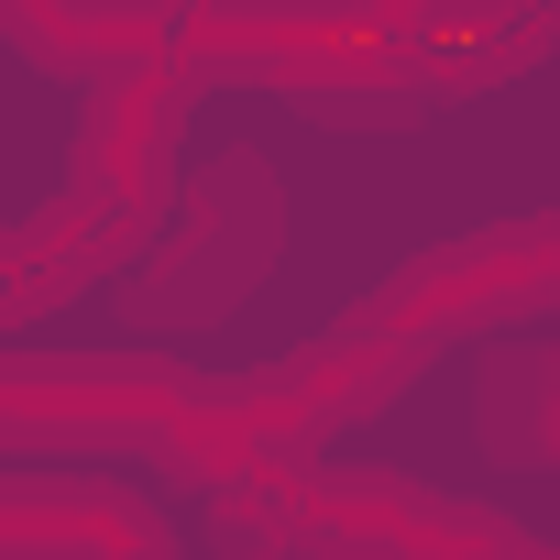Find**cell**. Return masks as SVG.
Returning <instances> with one entry per match:
<instances>
[{"label":"cell","instance_id":"cell-10","mask_svg":"<svg viewBox=\"0 0 560 560\" xmlns=\"http://www.w3.org/2000/svg\"><path fill=\"white\" fill-rule=\"evenodd\" d=\"M440 12H451V0H363V23H385V34H407V45H418Z\"/></svg>","mask_w":560,"mask_h":560},{"label":"cell","instance_id":"cell-12","mask_svg":"<svg viewBox=\"0 0 560 560\" xmlns=\"http://www.w3.org/2000/svg\"><path fill=\"white\" fill-rule=\"evenodd\" d=\"M538 12H549V23H560V0H538Z\"/></svg>","mask_w":560,"mask_h":560},{"label":"cell","instance_id":"cell-9","mask_svg":"<svg viewBox=\"0 0 560 560\" xmlns=\"http://www.w3.org/2000/svg\"><path fill=\"white\" fill-rule=\"evenodd\" d=\"M220 549H231V560L319 549V527H308V472H298V462H253L242 483H220Z\"/></svg>","mask_w":560,"mask_h":560},{"label":"cell","instance_id":"cell-8","mask_svg":"<svg viewBox=\"0 0 560 560\" xmlns=\"http://www.w3.org/2000/svg\"><path fill=\"white\" fill-rule=\"evenodd\" d=\"M549 45H560V23L538 0H451L418 34V67H429V100H483V89L527 78Z\"/></svg>","mask_w":560,"mask_h":560},{"label":"cell","instance_id":"cell-7","mask_svg":"<svg viewBox=\"0 0 560 560\" xmlns=\"http://www.w3.org/2000/svg\"><path fill=\"white\" fill-rule=\"evenodd\" d=\"M132 231H143V220H121L110 198L67 187L45 220H23V231H12V253H0V308H12V319H34V308L78 298L100 264H121V253H132Z\"/></svg>","mask_w":560,"mask_h":560},{"label":"cell","instance_id":"cell-6","mask_svg":"<svg viewBox=\"0 0 560 560\" xmlns=\"http://www.w3.org/2000/svg\"><path fill=\"white\" fill-rule=\"evenodd\" d=\"M0 538L12 560H176V527L121 483H12Z\"/></svg>","mask_w":560,"mask_h":560},{"label":"cell","instance_id":"cell-11","mask_svg":"<svg viewBox=\"0 0 560 560\" xmlns=\"http://www.w3.org/2000/svg\"><path fill=\"white\" fill-rule=\"evenodd\" d=\"M0 12H12V23H23V12H45V0H0Z\"/></svg>","mask_w":560,"mask_h":560},{"label":"cell","instance_id":"cell-2","mask_svg":"<svg viewBox=\"0 0 560 560\" xmlns=\"http://www.w3.org/2000/svg\"><path fill=\"white\" fill-rule=\"evenodd\" d=\"M560 298V220H516V231H472L462 253H429L407 287H385L363 319L396 330V341H440V330H472V319H527Z\"/></svg>","mask_w":560,"mask_h":560},{"label":"cell","instance_id":"cell-4","mask_svg":"<svg viewBox=\"0 0 560 560\" xmlns=\"http://www.w3.org/2000/svg\"><path fill=\"white\" fill-rule=\"evenodd\" d=\"M198 89V56H165V67H132L89 100V143H78V187L110 198L121 220H154L165 209V143H176V110Z\"/></svg>","mask_w":560,"mask_h":560},{"label":"cell","instance_id":"cell-1","mask_svg":"<svg viewBox=\"0 0 560 560\" xmlns=\"http://www.w3.org/2000/svg\"><path fill=\"white\" fill-rule=\"evenodd\" d=\"M264 253H275V176L253 154H231V165H209L176 198V231L143 264V319H209V308H231L264 275Z\"/></svg>","mask_w":560,"mask_h":560},{"label":"cell","instance_id":"cell-5","mask_svg":"<svg viewBox=\"0 0 560 560\" xmlns=\"http://www.w3.org/2000/svg\"><path fill=\"white\" fill-rule=\"evenodd\" d=\"M407 374H418V341H396V330L352 319V330L308 341L298 363H275V374H253L242 396H253L264 440L287 451V440H308V429H330V418H363V407H385V396H396Z\"/></svg>","mask_w":560,"mask_h":560},{"label":"cell","instance_id":"cell-3","mask_svg":"<svg viewBox=\"0 0 560 560\" xmlns=\"http://www.w3.org/2000/svg\"><path fill=\"white\" fill-rule=\"evenodd\" d=\"M209 385L198 374H165V363H12L0 374V418L23 440L45 429H78V440H165L187 429Z\"/></svg>","mask_w":560,"mask_h":560}]
</instances>
